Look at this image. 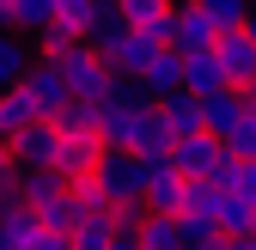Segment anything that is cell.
<instances>
[{"label": "cell", "instance_id": "cell-9", "mask_svg": "<svg viewBox=\"0 0 256 250\" xmlns=\"http://www.w3.org/2000/svg\"><path fill=\"white\" fill-rule=\"evenodd\" d=\"M68 250H116V214L110 208H80L68 232Z\"/></svg>", "mask_w": 256, "mask_h": 250}, {"label": "cell", "instance_id": "cell-6", "mask_svg": "<svg viewBox=\"0 0 256 250\" xmlns=\"http://www.w3.org/2000/svg\"><path fill=\"white\" fill-rule=\"evenodd\" d=\"M214 55H220V68H226L232 86H250V74H256V37H250L244 24H220Z\"/></svg>", "mask_w": 256, "mask_h": 250}, {"label": "cell", "instance_id": "cell-17", "mask_svg": "<svg viewBox=\"0 0 256 250\" xmlns=\"http://www.w3.org/2000/svg\"><path fill=\"white\" fill-rule=\"evenodd\" d=\"M30 122H37V104H30L18 86H0V140H12L18 128H30Z\"/></svg>", "mask_w": 256, "mask_h": 250}, {"label": "cell", "instance_id": "cell-10", "mask_svg": "<svg viewBox=\"0 0 256 250\" xmlns=\"http://www.w3.org/2000/svg\"><path fill=\"white\" fill-rule=\"evenodd\" d=\"M134 86L146 92V98H165V92H177V86H183V55H177V49H152V55H146V68L134 74Z\"/></svg>", "mask_w": 256, "mask_h": 250}, {"label": "cell", "instance_id": "cell-16", "mask_svg": "<svg viewBox=\"0 0 256 250\" xmlns=\"http://www.w3.org/2000/svg\"><path fill=\"white\" fill-rule=\"evenodd\" d=\"M116 12H122V24H134V30H152V37L165 43V24H171V0H116Z\"/></svg>", "mask_w": 256, "mask_h": 250}, {"label": "cell", "instance_id": "cell-5", "mask_svg": "<svg viewBox=\"0 0 256 250\" xmlns=\"http://www.w3.org/2000/svg\"><path fill=\"white\" fill-rule=\"evenodd\" d=\"M12 86L24 92L30 104H37V116H55L61 104L74 98V92H68V80H61V68H55L49 55H30V61H24V74H18Z\"/></svg>", "mask_w": 256, "mask_h": 250}, {"label": "cell", "instance_id": "cell-1", "mask_svg": "<svg viewBox=\"0 0 256 250\" xmlns=\"http://www.w3.org/2000/svg\"><path fill=\"white\" fill-rule=\"evenodd\" d=\"M86 43H92V49H98V55L110 61V68H116V80H134V74L146 68V55H152V49H165V43L152 37V30H134V24H122V12H116V18H104V24L92 30Z\"/></svg>", "mask_w": 256, "mask_h": 250}, {"label": "cell", "instance_id": "cell-14", "mask_svg": "<svg viewBox=\"0 0 256 250\" xmlns=\"http://www.w3.org/2000/svg\"><path fill=\"white\" fill-rule=\"evenodd\" d=\"M183 86L196 92V98H208V92H220V86H232L226 68H220V55H214V43L196 49V55H183Z\"/></svg>", "mask_w": 256, "mask_h": 250}, {"label": "cell", "instance_id": "cell-21", "mask_svg": "<svg viewBox=\"0 0 256 250\" xmlns=\"http://www.w3.org/2000/svg\"><path fill=\"white\" fill-rule=\"evenodd\" d=\"M6 6H12V18H6V24L18 30V37H24V30H37V24L55 12V0H6Z\"/></svg>", "mask_w": 256, "mask_h": 250}, {"label": "cell", "instance_id": "cell-11", "mask_svg": "<svg viewBox=\"0 0 256 250\" xmlns=\"http://www.w3.org/2000/svg\"><path fill=\"white\" fill-rule=\"evenodd\" d=\"M214 220H220V238H226V244H244V238L256 232V208H250L238 190H220V196H214Z\"/></svg>", "mask_w": 256, "mask_h": 250}, {"label": "cell", "instance_id": "cell-23", "mask_svg": "<svg viewBox=\"0 0 256 250\" xmlns=\"http://www.w3.org/2000/svg\"><path fill=\"white\" fill-rule=\"evenodd\" d=\"M0 196H18V152H12V140H0Z\"/></svg>", "mask_w": 256, "mask_h": 250}, {"label": "cell", "instance_id": "cell-2", "mask_svg": "<svg viewBox=\"0 0 256 250\" xmlns=\"http://www.w3.org/2000/svg\"><path fill=\"white\" fill-rule=\"evenodd\" d=\"M55 68H61V80H68L74 98H104V92L116 86V68H110V61L92 49L86 37H74L68 49H61V55H55Z\"/></svg>", "mask_w": 256, "mask_h": 250}, {"label": "cell", "instance_id": "cell-27", "mask_svg": "<svg viewBox=\"0 0 256 250\" xmlns=\"http://www.w3.org/2000/svg\"><path fill=\"white\" fill-rule=\"evenodd\" d=\"M171 6H183V0H171Z\"/></svg>", "mask_w": 256, "mask_h": 250}, {"label": "cell", "instance_id": "cell-7", "mask_svg": "<svg viewBox=\"0 0 256 250\" xmlns=\"http://www.w3.org/2000/svg\"><path fill=\"white\" fill-rule=\"evenodd\" d=\"M68 37H92L104 18H116V0H55V12H49Z\"/></svg>", "mask_w": 256, "mask_h": 250}, {"label": "cell", "instance_id": "cell-24", "mask_svg": "<svg viewBox=\"0 0 256 250\" xmlns=\"http://www.w3.org/2000/svg\"><path fill=\"white\" fill-rule=\"evenodd\" d=\"M202 6L220 18V24H244V12H250V0H202Z\"/></svg>", "mask_w": 256, "mask_h": 250}, {"label": "cell", "instance_id": "cell-4", "mask_svg": "<svg viewBox=\"0 0 256 250\" xmlns=\"http://www.w3.org/2000/svg\"><path fill=\"white\" fill-rule=\"evenodd\" d=\"M214 37H220V18L202 6V0H183V6H171L165 49H177V55H196V49H208Z\"/></svg>", "mask_w": 256, "mask_h": 250}, {"label": "cell", "instance_id": "cell-26", "mask_svg": "<svg viewBox=\"0 0 256 250\" xmlns=\"http://www.w3.org/2000/svg\"><path fill=\"white\" fill-rule=\"evenodd\" d=\"M6 18H12V6H6V0H0V24H6ZM6 30H12V24H6Z\"/></svg>", "mask_w": 256, "mask_h": 250}, {"label": "cell", "instance_id": "cell-18", "mask_svg": "<svg viewBox=\"0 0 256 250\" xmlns=\"http://www.w3.org/2000/svg\"><path fill=\"white\" fill-rule=\"evenodd\" d=\"M49 122H55L61 134H98V98H68Z\"/></svg>", "mask_w": 256, "mask_h": 250}, {"label": "cell", "instance_id": "cell-15", "mask_svg": "<svg viewBox=\"0 0 256 250\" xmlns=\"http://www.w3.org/2000/svg\"><path fill=\"white\" fill-rule=\"evenodd\" d=\"M152 104H158V116L171 122V134H189V128H208V122H202V98H196L189 86L165 92V98H152Z\"/></svg>", "mask_w": 256, "mask_h": 250}, {"label": "cell", "instance_id": "cell-19", "mask_svg": "<svg viewBox=\"0 0 256 250\" xmlns=\"http://www.w3.org/2000/svg\"><path fill=\"white\" fill-rule=\"evenodd\" d=\"M183 238H189V250L226 244V238H220V220H214V208H183Z\"/></svg>", "mask_w": 256, "mask_h": 250}, {"label": "cell", "instance_id": "cell-25", "mask_svg": "<svg viewBox=\"0 0 256 250\" xmlns=\"http://www.w3.org/2000/svg\"><path fill=\"white\" fill-rule=\"evenodd\" d=\"M244 30H250V37H256V0H250V12H244Z\"/></svg>", "mask_w": 256, "mask_h": 250}, {"label": "cell", "instance_id": "cell-20", "mask_svg": "<svg viewBox=\"0 0 256 250\" xmlns=\"http://www.w3.org/2000/svg\"><path fill=\"white\" fill-rule=\"evenodd\" d=\"M158 146H171V122L158 116V104L140 116V134H134V152H158Z\"/></svg>", "mask_w": 256, "mask_h": 250}, {"label": "cell", "instance_id": "cell-22", "mask_svg": "<svg viewBox=\"0 0 256 250\" xmlns=\"http://www.w3.org/2000/svg\"><path fill=\"white\" fill-rule=\"evenodd\" d=\"M220 146H226V152H238V159H256V122H250V116H238L232 128L220 134Z\"/></svg>", "mask_w": 256, "mask_h": 250}, {"label": "cell", "instance_id": "cell-13", "mask_svg": "<svg viewBox=\"0 0 256 250\" xmlns=\"http://www.w3.org/2000/svg\"><path fill=\"white\" fill-rule=\"evenodd\" d=\"M55 140H61V128H55L49 116H37L30 128L12 134V152H18V165H49L55 159Z\"/></svg>", "mask_w": 256, "mask_h": 250}, {"label": "cell", "instance_id": "cell-8", "mask_svg": "<svg viewBox=\"0 0 256 250\" xmlns=\"http://www.w3.org/2000/svg\"><path fill=\"white\" fill-rule=\"evenodd\" d=\"M98 152H104V134H61L49 165L61 177H86V171H98Z\"/></svg>", "mask_w": 256, "mask_h": 250}, {"label": "cell", "instance_id": "cell-12", "mask_svg": "<svg viewBox=\"0 0 256 250\" xmlns=\"http://www.w3.org/2000/svg\"><path fill=\"white\" fill-rule=\"evenodd\" d=\"M134 250H189V238H183V214H158V208H146Z\"/></svg>", "mask_w": 256, "mask_h": 250}, {"label": "cell", "instance_id": "cell-3", "mask_svg": "<svg viewBox=\"0 0 256 250\" xmlns=\"http://www.w3.org/2000/svg\"><path fill=\"white\" fill-rule=\"evenodd\" d=\"M98 190H104V202L116 208V202H146L140 190H146V171H140V152L134 146H104L98 152Z\"/></svg>", "mask_w": 256, "mask_h": 250}]
</instances>
